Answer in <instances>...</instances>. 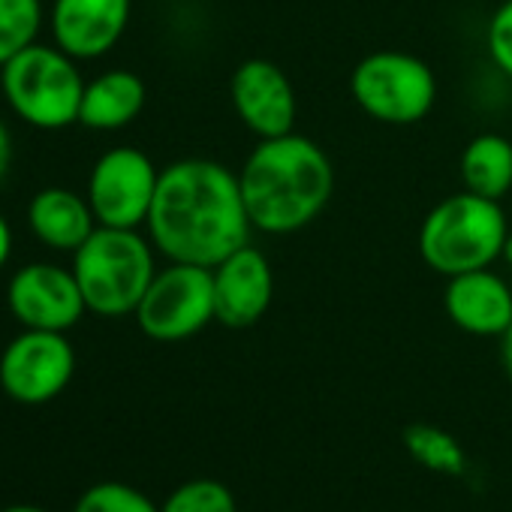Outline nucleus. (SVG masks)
<instances>
[{"label":"nucleus","mask_w":512,"mask_h":512,"mask_svg":"<svg viewBox=\"0 0 512 512\" xmlns=\"http://www.w3.org/2000/svg\"><path fill=\"white\" fill-rule=\"evenodd\" d=\"M250 226L290 235L311 226L332 199L335 169L329 154L302 133L263 139L238 172Z\"/></svg>","instance_id":"2"},{"label":"nucleus","mask_w":512,"mask_h":512,"mask_svg":"<svg viewBox=\"0 0 512 512\" xmlns=\"http://www.w3.org/2000/svg\"><path fill=\"white\" fill-rule=\"evenodd\" d=\"M443 308L461 332L479 338H500L512 323V293L506 281L488 269L449 278Z\"/></svg>","instance_id":"14"},{"label":"nucleus","mask_w":512,"mask_h":512,"mask_svg":"<svg viewBox=\"0 0 512 512\" xmlns=\"http://www.w3.org/2000/svg\"><path fill=\"white\" fill-rule=\"evenodd\" d=\"M485 43H488V55L494 67L512 79V0H503L494 10L488 31H485Z\"/></svg>","instance_id":"22"},{"label":"nucleus","mask_w":512,"mask_h":512,"mask_svg":"<svg viewBox=\"0 0 512 512\" xmlns=\"http://www.w3.org/2000/svg\"><path fill=\"white\" fill-rule=\"evenodd\" d=\"M214 278V320L226 329L256 326L275 299V275L269 256L250 241L232 250L211 269Z\"/></svg>","instance_id":"11"},{"label":"nucleus","mask_w":512,"mask_h":512,"mask_svg":"<svg viewBox=\"0 0 512 512\" xmlns=\"http://www.w3.org/2000/svg\"><path fill=\"white\" fill-rule=\"evenodd\" d=\"M73 512H160V506L133 485L97 482L76 500Z\"/></svg>","instance_id":"21"},{"label":"nucleus","mask_w":512,"mask_h":512,"mask_svg":"<svg viewBox=\"0 0 512 512\" xmlns=\"http://www.w3.org/2000/svg\"><path fill=\"white\" fill-rule=\"evenodd\" d=\"M13 166V136H10V127L0 121V181L7 178Z\"/></svg>","instance_id":"23"},{"label":"nucleus","mask_w":512,"mask_h":512,"mask_svg":"<svg viewBox=\"0 0 512 512\" xmlns=\"http://www.w3.org/2000/svg\"><path fill=\"white\" fill-rule=\"evenodd\" d=\"M10 256H13V226L4 217V211H0V272L7 269Z\"/></svg>","instance_id":"24"},{"label":"nucleus","mask_w":512,"mask_h":512,"mask_svg":"<svg viewBox=\"0 0 512 512\" xmlns=\"http://www.w3.org/2000/svg\"><path fill=\"white\" fill-rule=\"evenodd\" d=\"M154 250L169 263L214 269L250 238V217L238 175L223 163L190 157L160 169L151 214L145 220Z\"/></svg>","instance_id":"1"},{"label":"nucleus","mask_w":512,"mask_h":512,"mask_svg":"<svg viewBox=\"0 0 512 512\" xmlns=\"http://www.w3.org/2000/svg\"><path fill=\"white\" fill-rule=\"evenodd\" d=\"M500 260L512 269V226H509V232H506V241H503V253H500Z\"/></svg>","instance_id":"26"},{"label":"nucleus","mask_w":512,"mask_h":512,"mask_svg":"<svg viewBox=\"0 0 512 512\" xmlns=\"http://www.w3.org/2000/svg\"><path fill=\"white\" fill-rule=\"evenodd\" d=\"M404 449L425 470H434V473H443V476H458L467 467L461 443L449 431H443L437 425H428V422H416V425L404 428Z\"/></svg>","instance_id":"18"},{"label":"nucleus","mask_w":512,"mask_h":512,"mask_svg":"<svg viewBox=\"0 0 512 512\" xmlns=\"http://www.w3.org/2000/svg\"><path fill=\"white\" fill-rule=\"evenodd\" d=\"M0 512H46L40 506H28V503H19V506H7V509H0Z\"/></svg>","instance_id":"27"},{"label":"nucleus","mask_w":512,"mask_h":512,"mask_svg":"<svg viewBox=\"0 0 512 512\" xmlns=\"http://www.w3.org/2000/svg\"><path fill=\"white\" fill-rule=\"evenodd\" d=\"M500 359H503V371H506V377H509V383H512V323H509V329L500 335Z\"/></svg>","instance_id":"25"},{"label":"nucleus","mask_w":512,"mask_h":512,"mask_svg":"<svg viewBox=\"0 0 512 512\" xmlns=\"http://www.w3.org/2000/svg\"><path fill=\"white\" fill-rule=\"evenodd\" d=\"M43 22V0H0V67L40 43Z\"/></svg>","instance_id":"19"},{"label":"nucleus","mask_w":512,"mask_h":512,"mask_svg":"<svg viewBox=\"0 0 512 512\" xmlns=\"http://www.w3.org/2000/svg\"><path fill=\"white\" fill-rule=\"evenodd\" d=\"M7 308L25 329L70 332L85 314L79 281L73 269L58 263H28L7 287Z\"/></svg>","instance_id":"10"},{"label":"nucleus","mask_w":512,"mask_h":512,"mask_svg":"<svg viewBox=\"0 0 512 512\" xmlns=\"http://www.w3.org/2000/svg\"><path fill=\"white\" fill-rule=\"evenodd\" d=\"M160 169L139 148L106 151L88 175V202L100 226L139 229L151 214Z\"/></svg>","instance_id":"9"},{"label":"nucleus","mask_w":512,"mask_h":512,"mask_svg":"<svg viewBox=\"0 0 512 512\" xmlns=\"http://www.w3.org/2000/svg\"><path fill=\"white\" fill-rule=\"evenodd\" d=\"M85 85L79 61L55 43H34L0 67V94L7 106L37 130H64L79 124Z\"/></svg>","instance_id":"5"},{"label":"nucleus","mask_w":512,"mask_h":512,"mask_svg":"<svg viewBox=\"0 0 512 512\" xmlns=\"http://www.w3.org/2000/svg\"><path fill=\"white\" fill-rule=\"evenodd\" d=\"M229 97L235 106V115L241 124L256 133L260 139H275L293 133L296 124V91L287 73L266 61V58H250L244 61L229 82Z\"/></svg>","instance_id":"12"},{"label":"nucleus","mask_w":512,"mask_h":512,"mask_svg":"<svg viewBox=\"0 0 512 512\" xmlns=\"http://www.w3.org/2000/svg\"><path fill=\"white\" fill-rule=\"evenodd\" d=\"M160 512H235V497L217 479H190L163 500Z\"/></svg>","instance_id":"20"},{"label":"nucleus","mask_w":512,"mask_h":512,"mask_svg":"<svg viewBox=\"0 0 512 512\" xmlns=\"http://www.w3.org/2000/svg\"><path fill=\"white\" fill-rule=\"evenodd\" d=\"M73 275L88 314L106 320L130 317L157 275L154 244L139 229L97 226L73 253Z\"/></svg>","instance_id":"3"},{"label":"nucleus","mask_w":512,"mask_h":512,"mask_svg":"<svg viewBox=\"0 0 512 512\" xmlns=\"http://www.w3.org/2000/svg\"><path fill=\"white\" fill-rule=\"evenodd\" d=\"M350 94L356 106L374 121L407 127L422 121L437 100V79L431 67L407 52H371L365 55L353 76Z\"/></svg>","instance_id":"6"},{"label":"nucleus","mask_w":512,"mask_h":512,"mask_svg":"<svg viewBox=\"0 0 512 512\" xmlns=\"http://www.w3.org/2000/svg\"><path fill=\"white\" fill-rule=\"evenodd\" d=\"M506 232L509 223L500 202L464 190L446 196L425 214L419 229V256L443 278L488 269L500 260Z\"/></svg>","instance_id":"4"},{"label":"nucleus","mask_w":512,"mask_h":512,"mask_svg":"<svg viewBox=\"0 0 512 512\" xmlns=\"http://www.w3.org/2000/svg\"><path fill=\"white\" fill-rule=\"evenodd\" d=\"M133 317L139 329L160 344L199 335L214 320L211 269L193 263H169L166 269H157Z\"/></svg>","instance_id":"7"},{"label":"nucleus","mask_w":512,"mask_h":512,"mask_svg":"<svg viewBox=\"0 0 512 512\" xmlns=\"http://www.w3.org/2000/svg\"><path fill=\"white\" fill-rule=\"evenodd\" d=\"M130 13L133 0H52V43L76 61H97L118 46Z\"/></svg>","instance_id":"13"},{"label":"nucleus","mask_w":512,"mask_h":512,"mask_svg":"<svg viewBox=\"0 0 512 512\" xmlns=\"http://www.w3.org/2000/svg\"><path fill=\"white\" fill-rule=\"evenodd\" d=\"M76 374V350L67 332L25 329L0 353V389L16 404L55 401Z\"/></svg>","instance_id":"8"},{"label":"nucleus","mask_w":512,"mask_h":512,"mask_svg":"<svg viewBox=\"0 0 512 512\" xmlns=\"http://www.w3.org/2000/svg\"><path fill=\"white\" fill-rule=\"evenodd\" d=\"M28 226L49 250L76 253L100 223L88 196L67 187H43L28 202Z\"/></svg>","instance_id":"15"},{"label":"nucleus","mask_w":512,"mask_h":512,"mask_svg":"<svg viewBox=\"0 0 512 512\" xmlns=\"http://www.w3.org/2000/svg\"><path fill=\"white\" fill-rule=\"evenodd\" d=\"M148 91L145 82L130 70H106L85 85L79 124L88 130H121L139 118L145 109Z\"/></svg>","instance_id":"16"},{"label":"nucleus","mask_w":512,"mask_h":512,"mask_svg":"<svg viewBox=\"0 0 512 512\" xmlns=\"http://www.w3.org/2000/svg\"><path fill=\"white\" fill-rule=\"evenodd\" d=\"M464 190L500 202L512 190V142L500 133H479L461 151Z\"/></svg>","instance_id":"17"}]
</instances>
